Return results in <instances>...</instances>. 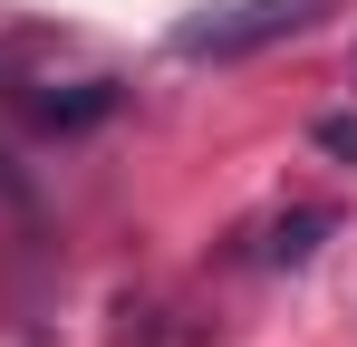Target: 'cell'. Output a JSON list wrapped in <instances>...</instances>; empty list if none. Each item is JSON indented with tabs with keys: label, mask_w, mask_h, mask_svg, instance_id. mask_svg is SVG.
<instances>
[{
	"label": "cell",
	"mask_w": 357,
	"mask_h": 347,
	"mask_svg": "<svg viewBox=\"0 0 357 347\" xmlns=\"http://www.w3.org/2000/svg\"><path fill=\"white\" fill-rule=\"evenodd\" d=\"M328 0H222V10H203V20H183L174 49L183 58H251L271 49V39H290V29H309Z\"/></svg>",
	"instance_id": "cell-1"
},
{
	"label": "cell",
	"mask_w": 357,
	"mask_h": 347,
	"mask_svg": "<svg viewBox=\"0 0 357 347\" xmlns=\"http://www.w3.org/2000/svg\"><path fill=\"white\" fill-rule=\"evenodd\" d=\"M0 183H20V174H10V155H0Z\"/></svg>",
	"instance_id": "cell-3"
},
{
	"label": "cell",
	"mask_w": 357,
	"mask_h": 347,
	"mask_svg": "<svg viewBox=\"0 0 357 347\" xmlns=\"http://www.w3.org/2000/svg\"><path fill=\"white\" fill-rule=\"evenodd\" d=\"M319 231H328V213H319V203H299L290 222H271V251H261V261H280V270H290V261L319 251Z\"/></svg>",
	"instance_id": "cell-2"
}]
</instances>
